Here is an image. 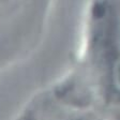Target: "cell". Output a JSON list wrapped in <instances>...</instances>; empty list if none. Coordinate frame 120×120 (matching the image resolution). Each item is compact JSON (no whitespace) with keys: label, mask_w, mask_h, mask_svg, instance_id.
Wrapping results in <instances>:
<instances>
[{"label":"cell","mask_w":120,"mask_h":120,"mask_svg":"<svg viewBox=\"0 0 120 120\" xmlns=\"http://www.w3.org/2000/svg\"><path fill=\"white\" fill-rule=\"evenodd\" d=\"M90 52L101 95L120 112V0H98Z\"/></svg>","instance_id":"1"}]
</instances>
